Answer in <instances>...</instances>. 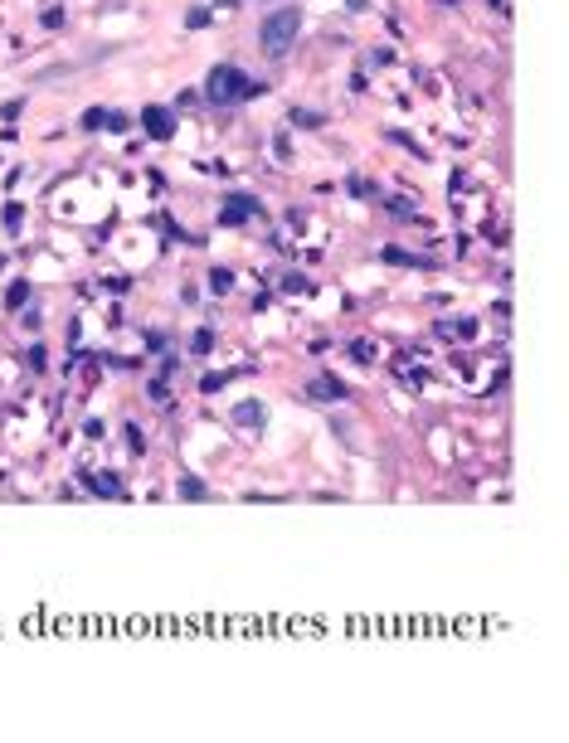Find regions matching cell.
I'll list each match as a JSON object with an SVG mask.
<instances>
[{"label": "cell", "instance_id": "obj_1", "mask_svg": "<svg viewBox=\"0 0 569 743\" xmlns=\"http://www.w3.org/2000/svg\"><path fill=\"white\" fill-rule=\"evenodd\" d=\"M297 34H302V10H297V5L268 10L263 25H258V49H263L268 59H282L287 49L297 44Z\"/></svg>", "mask_w": 569, "mask_h": 743}, {"label": "cell", "instance_id": "obj_2", "mask_svg": "<svg viewBox=\"0 0 569 743\" xmlns=\"http://www.w3.org/2000/svg\"><path fill=\"white\" fill-rule=\"evenodd\" d=\"M253 92H263V83H253L243 68H234V64H219V68H210V78H204V97L215 102V108H229V102H239V97H253Z\"/></svg>", "mask_w": 569, "mask_h": 743}, {"label": "cell", "instance_id": "obj_3", "mask_svg": "<svg viewBox=\"0 0 569 743\" xmlns=\"http://www.w3.org/2000/svg\"><path fill=\"white\" fill-rule=\"evenodd\" d=\"M253 214H263V204H258L253 194H224V209H219V219L224 224H243Z\"/></svg>", "mask_w": 569, "mask_h": 743}, {"label": "cell", "instance_id": "obj_4", "mask_svg": "<svg viewBox=\"0 0 569 743\" xmlns=\"http://www.w3.org/2000/svg\"><path fill=\"white\" fill-rule=\"evenodd\" d=\"M141 127H146V136H156V141H171V136H175L171 108H146V112H141Z\"/></svg>", "mask_w": 569, "mask_h": 743}, {"label": "cell", "instance_id": "obj_5", "mask_svg": "<svg viewBox=\"0 0 569 743\" xmlns=\"http://www.w3.org/2000/svg\"><path fill=\"white\" fill-rule=\"evenodd\" d=\"M234 423H239L243 433H258V428H263V423H268V408L258 403V399H243V403L234 408Z\"/></svg>", "mask_w": 569, "mask_h": 743}, {"label": "cell", "instance_id": "obj_6", "mask_svg": "<svg viewBox=\"0 0 569 743\" xmlns=\"http://www.w3.org/2000/svg\"><path fill=\"white\" fill-rule=\"evenodd\" d=\"M306 394H312V399H322V403H336V399H346L350 389H346L341 379H331V375H322V379H312V384H306Z\"/></svg>", "mask_w": 569, "mask_h": 743}, {"label": "cell", "instance_id": "obj_7", "mask_svg": "<svg viewBox=\"0 0 569 743\" xmlns=\"http://www.w3.org/2000/svg\"><path fill=\"white\" fill-rule=\"evenodd\" d=\"M83 481H88V486H93L97 496H122V486H117V476H88V471H83Z\"/></svg>", "mask_w": 569, "mask_h": 743}, {"label": "cell", "instance_id": "obj_8", "mask_svg": "<svg viewBox=\"0 0 569 743\" xmlns=\"http://www.w3.org/2000/svg\"><path fill=\"white\" fill-rule=\"evenodd\" d=\"M25 301H29V282L20 277V282H10V287H5V306H10V311H20Z\"/></svg>", "mask_w": 569, "mask_h": 743}, {"label": "cell", "instance_id": "obj_9", "mask_svg": "<svg viewBox=\"0 0 569 743\" xmlns=\"http://www.w3.org/2000/svg\"><path fill=\"white\" fill-rule=\"evenodd\" d=\"M215 350V331L210 326H199L195 336H190V355H210Z\"/></svg>", "mask_w": 569, "mask_h": 743}, {"label": "cell", "instance_id": "obj_10", "mask_svg": "<svg viewBox=\"0 0 569 743\" xmlns=\"http://www.w3.org/2000/svg\"><path fill=\"white\" fill-rule=\"evenodd\" d=\"M180 496H185V501H204V496H210V486H204L199 476H180Z\"/></svg>", "mask_w": 569, "mask_h": 743}, {"label": "cell", "instance_id": "obj_11", "mask_svg": "<svg viewBox=\"0 0 569 743\" xmlns=\"http://www.w3.org/2000/svg\"><path fill=\"white\" fill-rule=\"evenodd\" d=\"M20 224H25V204H20V199H10V204H5V229H10V234H20Z\"/></svg>", "mask_w": 569, "mask_h": 743}, {"label": "cell", "instance_id": "obj_12", "mask_svg": "<svg viewBox=\"0 0 569 743\" xmlns=\"http://www.w3.org/2000/svg\"><path fill=\"white\" fill-rule=\"evenodd\" d=\"M229 287H234V273H229V268H215V273H210V292H219V297H224Z\"/></svg>", "mask_w": 569, "mask_h": 743}, {"label": "cell", "instance_id": "obj_13", "mask_svg": "<svg viewBox=\"0 0 569 743\" xmlns=\"http://www.w3.org/2000/svg\"><path fill=\"white\" fill-rule=\"evenodd\" d=\"M224 384H229V375H204L199 379V394H219Z\"/></svg>", "mask_w": 569, "mask_h": 743}, {"label": "cell", "instance_id": "obj_14", "mask_svg": "<svg viewBox=\"0 0 569 743\" xmlns=\"http://www.w3.org/2000/svg\"><path fill=\"white\" fill-rule=\"evenodd\" d=\"M292 127H322V112H302V108H297V112H292Z\"/></svg>", "mask_w": 569, "mask_h": 743}, {"label": "cell", "instance_id": "obj_15", "mask_svg": "<svg viewBox=\"0 0 569 743\" xmlns=\"http://www.w3.org/2000/svg\"><path fill=\"white\" fill-rule=\"evenodd\" d=\"M102 117H108V108H93V112H83V127L88 131H102Z\"/></svg>", "mask_w": 569, "mask_h": 743}, {"label": "cell", "instance_id": "obj_16", "mask_svg": "<svg viewBox=\"0 0 569 743\" xmlns=\"http://www.w3.org/2000/svg\"><path fill=\"white\" fill-rule=\"evenodd\" d=\"M146 389H151V399H156V403H166V399H171V389H166V379H151Z\"/></svg>", "mask_w": 569, "mask_h": 743}, {"label": "cell", "instance_id": "obj_17", "mask_svg": "<svg viewBox=\"0 0 569 743\" xmlns=\"http://www.w3.org/2000/svg\"><path fill=\"white\" fill-rule=\"evenodd\" d=\"M102 127H108V131H127V117H122V112H108V117H102Z\"/></svg>", "mask_w": 569, "mask_h": 743}, {"label": "cell", "instance_id": "obj_18", "mask_svg": "<svg viewBox=\"0 0 569 743\" xmlns=\"http://www.w3.org/2000/svg\"><path fill=\"white\" fill-rule=\"evenodd\" d=\"M127 447H132V452H146V438H141V428H127Z\"/></svg>", "mask_w": 569, "mask_h": 743}, {"label": "cell", "instance_id": "obj_19", "mask_svg": "<svg viewBox=\"0 0 569 743\" xmlns=\"http://www.w3.org/2000/svg\"><path fill=\"white\" fill-rule=\"evenodd\" d=\"M20 112H25V102H20V97H15V102H5V108H0V117H5V122H15Z\"/></svg>", "mask_w": 569, "mask_h": 743}, {"label": "cell", "instance_id": "obj_20", "mask_svg": "<svg viewBox=\"0 0 569 743\" xmlns=\"http://www.w3.org/2000/svg\"><path fill=\"white\" fill-rule=\"evenodd\" d=\"M350 355H355V360H375V350H370V340H355V345H350Z\"/></svg>", "mask_w": 569, "mask_h": 743}, {"label": "cell", "instance_id": "obj_21", "mask_svg": "<svg viewBox=\"0 0 569 743\" xmlns=\"http://www.w3.org/2000/svg\"><path fill=\"white\" fill-rule=\"evenodd\" d=\"M146 345H151V355H161V350H166V336H161V331H151V336H146Z\"/></svg>", "mask_w": 569, "mask_h": 743}, {"label": "cell", "instance_id": "obj_22", "mask_svg": "<svg viewBox=\"0 0 569 743\" xmlns=\"http://www.w3.org/2000/svg\"><path fill=\"white\" fill-rule=\"evenodd\" d=\"M204 20H210V10H190V15H185V25H190V29H199Z\"/></svg>", "mask_w": 569, "mask_h": 743}, {"label": "cell", "instance_id": "obj_23", "mask_svg": "<svg viewBox=\"0 0 569 743\" xmlns=\"http://www.w3.org/2000/svg\"><path fill=\"white\" fill-rule=\"evenodd\" d=\"M25 360H29V369H44V350H39V345H29V355H25Z\"/></svg>", "mask_w": 569, "mask_h": 743}, {"label": "cell", "instance_id": "obj_24", "mask_svg": "<svg viewBox=\"0 0 569 743\" xmlns=\"http://www.w3.org/2000/svg\"><path fill=\"white\" fill-rule=\"evenodd\" d=\"M215 5H234V0H215Z\"/></svg>", "mask_w": 569, "mask_h": 743}, {"label": "cell", "instance_id": "obj_25", "mask_svg": "<svg viewBox=\"0 0 569 743\" xmlns=\"http://www.w3.org/2000/svg\"><path fill=\"white\" fill-rule=\"evenodd\" d=\"M0 268H5V257H0Z\"/></svg>", "mask_w": 569, "mask_h": 743}]
</instances>
